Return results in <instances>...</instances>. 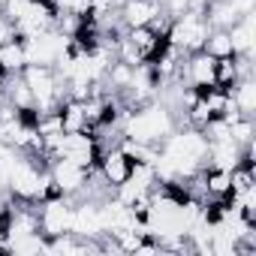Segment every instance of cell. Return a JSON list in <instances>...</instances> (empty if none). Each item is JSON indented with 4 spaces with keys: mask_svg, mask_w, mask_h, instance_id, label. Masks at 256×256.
<instances>
[{
    "mask_svg": "<svg viewBox=\"0 0 256 256\" xmlns=\"http://www.w3.org/2000/svg\"><path fill=\"white\" fill-rule=\"evenodd\" d=\"M4 78H6V72H0V90H4Z\"/></svg>",
    "mask_w": 256,
    "mask_h": 256,
    "instance_id": "18",
    "label": "cell"
},
{
    "mask_svg": "<svg viewBox=\"0 0 256 256\" xmlns=\"http://www.w3.org/2000/svg\"><path fill=\"white\" fill-rule=\"evenodd\" d=\"M4 151H6V145H4V142H0V154H4Z\"/></svg>",
    "mask_w": 256,
    "mask_h": 256,
    "instance_id": "19",
    "label": "cell"
},
{
    "mask_svg": "<svg viewBox=\"0 0 256 256\" xmlns=\"http://www.w3.org/2000/svg\"><path fill=\"white\" fill-rule=\"evenodd\" d=\"M226 94H229L232 106H235L241 114H247V118H253V114H256V78H253V76L238 78Z\"/></svg>",
    "mask_w": 256,
    "mask_h": 256,
    "instance_id": "13",
    "label": "cell"
},
{
    "mask_svg": "<svg viewBox=\"0 0 256 256\" xmlns=\"http://www.w3.org/2000/svg\"><path fill=\"white\" fill-rule=\"evenodd\" d=\"M94 169H88V166H82L76 160H66V157H52L48 160V178H52V184L58 187L60 196H70V199H76L84 190V184H88V178H90Z\"/></svg>",
    "mask_w": 256,
    "mask_h": 256,
    "instance_id": "6",
    "label": "cell"
},
{
    "mask_svg": "<svg viewBox=\"0 0 256 256\" xmlns=\"http://www.w3.org/2000/svg\"><path fill=\"white\" fill-rule=\"evenodd\" d=\"M229 40H232V52L235 54L253 58V48H256V18H253V12H244L229 28Z\"/></svg>",
    "mask_w": 256,
    "mask_h": 256,
    "instance_id": "12",
    "label": "cell"
},
{
    "mask_svg": "<svg viewBox=\"0 0 256 256\" xmlns=\"http://www.w3.org/2000/svg\"><path fill=\"white\" fill-rule=\"evenodd\" d=\"M24 42V58H28V64H34V66H58V60L70 52V46H72V40L70 36H64L58 28H48V30H40V34H34V36H28V40H22Z\"/></svg>",
    "mask_w": 256,
    "mask_h": 256,
    "instance_id": "4",
    "label": "cell"
},
{
    "mask_svg": "<svg viewBox=\"0 0 256 256\" xmlns=\"http://www.w3.org/2000/svg\"><path fill=\"white\" fill-rule=\"evenodd\" d=\"M202 52H208L211 58H226V54H235V52H232L229 30H214V28H211V34H208V40H205Z\"/></svg>",
    "mask_w": 256,
    "mask_h": 256,
    "instance_id": "16",
    "label": "cell"
},
{
    "mask_svg": "<svg viewBox=\"0 0 256 256\" xmlns=\"http://www.w3.org/2000/svg\"><path fill=\"white\" fill-rule=\"evenodd\" d=\"M72 202L70 196H52V199H42L40 208H36V217H40V229L46 238H54V235H64L70 232V223H72Z\"/></svg>",
    "mask_w": 256,
    "mask_h": 256,
    "instance_id": "7",
    "label": "cell"
},
{
    "mask_svg": "<svg viewBox=\"0 0 256 256\" xmlns=\"http://www.w3.org/2000/svg\"><path fill=\"white\" fill-rule=\"evenodd\" d=\"M52 6H54V12L88 18V16H90V10H94V0H52Z\"/></svg>",
    "mask_w": 256,
    "mask_h": 256,
    "instance_id": "17",
    "label": "cell"
},
{
    "mask_svg": "<svg viewBox=\"0 0 256 256\" xmlns=\"http://www.w3.org/2000/svg\"><path fill=\"white\" fill-rule=\"evenodd\" d=\"M208 34H211V24L205 18V6H190V10H184L181 16H175L169 22L166 42L175 46L184 54H193V52H202Z\"/></svg>",
    "mask_w": 256,
    "mask_h": 256,
    "instance_id": "2",
    "label": "cell"
},
{
    "mask_svg": "<svg viewBox=\"0 0 256 256\" xmlns=\"http://www.w3.org/2000/svg\"><path fill=\"white\" fill-rule=\"evenodd\" d=\"M124 36H126V42L136 48V54H139L142 64H151V60L157 58V52L166 46V34L154 30L151 24H145V28H130Z\"/></svg>",
    "mask_w": 256,
    "mask_h": 256,
    "instance_id": "11",
    "label": "cell"
},
{
    "mask_svg": "<svg viewBox=\"0 0 256 256\" xmlns=\"http://www.w3.org/2000/svg\"><path fill=\"white\" fill-rule=\"evenodd\" d=\"M58 114H60V126H64V133H82V130H88V133H90L88 118H84V106H82V100H72V96H66V100L58 106Z\"/></svg>",
    "mask_w": 256,
    "mask_h": 256,
    "instance_id": "14",
    "label": "cell"
},
{
    "mask_svg": "<svg viewBox=\"0 0 256 256\" xmlns=\"http://www.w3.org/2000/svg\"><path fill=\"white\" fill-rule=\"evenodd\" d=\"M175 126H178L175 112L166 108L160 100H148V102L126 108V114L120 120V136L142 142V145H160Z\"/></svg>",
    "mask_w": 256,
    "mask_h": 256,
    "instance_id": "1",
    "label": "cell"
},
{
    "mask_svg": "<svg viewBox=\"0 0 256 256\" xmlns=\"http://www.w3.org/2000/svg\"><path fill=\"white\" fill-rule=\"evenodd\" d=\"M130 169H133V160L120 151V145H112V148L100 151V157H96V172L102 175V181L108 187L124 184L126 175H130Z\"/></svg>",
    "mask_w": 256,
    "mask_h": 256,
    "instance_id": "9",
    "label": "cell"
},
{
    "mask_svg": "<svg viewBox=\"0 0 256 256\" xmlns=\"http://www.w3.org/2000/svg\"><path fill=\"white\" fill-rule=\"evenodd\" d=\"M52 157H66V160H76V163L94 169V166H96V157H100L96 136L88 133V130H82V133H60L58 142L52 145L48 160H52Z\"/></svg>",
    "mask_w": 256,
    "mask_h": 256,
    "instance_id": "5",
    "label": "cell"
},
{
    "mask_svg": "<svg viewBox=\"0 0 256 256\" xmlns=\"http://www.w3.org/2000/svg\"><path fill=\"white\" fill-rule=\"evenodd\" d=\"M28 66V58H24V42L18 36L6 40L4 46H0V72L6 76H16Z\"/></svg>",
    "mask_w": 256,
    "mask_h": 256,
    "instance_id": "15",
    "label": "cell"
},
{
    "mask_svg": "<svg viewBox=\"0 0 256 256\" xmlns=\"http://www.w3.org/2000/svg\"><path fill=\"white\" fill-rule=\"evenodd\" d=\"M178 78L196 90H205V88H217V58H211L208 52H193L181 60V70H178Z\"/></svg>",
    "mask_w": 256,
    "mask_h": 256,
    "instance_id": "8",
    "label": "cell"
},
{
    "mask_svg": "<svg viewBox=\"0 0 256 256\" xmlns=\"http://www.w3.org/2000/svg\"><path fill=\"white\" fill-rule=\"evenodd\" d=\"M166 10L157 4V0H126V4L118 6V16L124 22V28H145V24H154Z\"/></svg>",
    "mask_w": 256,
    "mask_h": 256,
    "instance_id": "10",
    "label": "cell"
},
{
    "mask_svg": "<svg viewBox=\"0 0 256 256\" xmlns=\"http://www.w3.org/2000/svg\"><path fill=\"white\" fill-rule=\"evenodd\" d=\"M22 78L28 82L30 94H34V106H36V114L42 112H54L64 100H66V88L64 82L58 78V72L52 66H34L28 64L22 70Z\"/></svg>",
    "mask_w": 256,
    "mask_h": 256,
    "instance_id": "3",
    "label": "cell"
}]
</instances>
